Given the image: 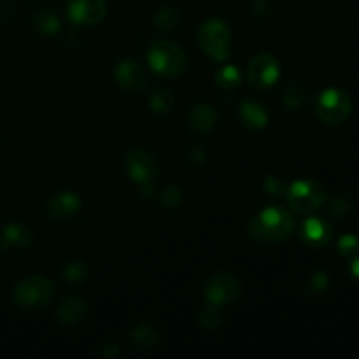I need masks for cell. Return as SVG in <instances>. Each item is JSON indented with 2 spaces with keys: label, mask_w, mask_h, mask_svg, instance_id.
<instances>
[{
  "label": "cell",
  "mask_w": 359,
  "mask_h": 359,
  "mask_svg": "<svg viewBox=\"0 0 359 359\" xmlns=\"http://www.w3.org/2000/svg\"><path fill=\"white\" fill-rule=\"evenodd\" d=\"M328 287V276L325 272H319L312 277V290L323 291Z\"/></svg>",
  "instance_id": "f1b7e54d"
},
{
  "label": "cell",
  "mask_w": 359,
  "mask_h": 359,
  "mask_svg": "<svg viewBox=\"0 0 359 359\" xmlns=\"http://www.w3.org/2000/svg\"><path fill=\"white\" fill-rule=\"evenodd\" d=\"M88 316V304L81 297H70L62 302L58 309V318L63 325H77Z\"/></svg>",
  "instance_id": "9a60e30c"
},
{
  "label": "cell",
  "mask_w": 359,
  "mask_h": 359,
  "mask_svg": "<svg viewBox=\"0 0 359 359\" xmlns=\"http://www.w3.org/2000/svg\"><path fill=\"white\" fill-rule=\"evenodd\" d=\"M349 270H351V276H353L354 279H359V256H358V258H354L353 262H351Z\"/></svg>",
  "instance_id": "f546056e"
},
{
  "label": "cell",
  "mask_w": 359,
  "mask_h": 359,
  "mask_svg": "<svg viewBox=\"0 0 359 359\" xmlns=\"http://www.w3.org/2000/svg\"><path fill=\"white\" fill-rule=\"evenodd\" d=\"M351 112H353V102L349 95L339 88L325 90L316 102V114L330 126L344 125L349 119Z\"/></svg>",
  "instance_id": "277c9868"
},
{
  "label": "cell",
  "mask_w": 359,
  "mask_h": 359,
  "mask_svg": "<svg viewBox=\"0 0 359 359\" xmlns=\"http://www.w3.org/2000/svg\"><path fill=\"white\" fill-rule=\"evenodd\" d=\"M241 121L245 128L259 130L266 125V121H269V114H266V111L259 104L245 102L241 107Z\"/></svg>",
  "instance_id": "ac0fdd59"
},
{
  "label": "cell",
  "mask_w": 359,
  "mask_h": 359,
  "mask_svg": "<svg viewBox=\"0 0 359 359\" xmlns=\"http://www.w3.org/2000/svg\"><path fill=\"white\" fill-rule=\"evenodd\" d=\"M326 198H328L326 186L318 181H312V179L293 182L291 188L287 189V203L291 205V209L300 214H309L321 209Z\"/></svg>",
  "instance_id": "8992f818"
},
{
  "label": "cell",
  "mask_w": 359,
  "mask_h": 359,
  "mask_svg": "<svg viewBox=\"0 0 359 359\" xmlns=\"http://www.w3.org/2000/svg\"><path fill=\"white\" fill-rule=\"evenodd\" d=\"M189 128L198 135H205L216 125V111L207 104H198L189 111Z\"/></svg>",
  "instance_id": "5bb4252c"
},
{
  "label": "cell",
  "mask_w": 359,
  "mask_h": 359,
  "mask_svg": "<svg viewBox=\"0 0 359 359\" xmlns=\"http://www.w3.org/2000/svg\"><path fill=\"white\" fill-rule=\"evenodd\" d=\"M198 323L207 330H216L221 325V316L217 314L214 309H207V311L200 312Z\"/></svg>",
  "instance_id": "d4e9b609"
},
{
  "label": "cell",
  "mask_w": 359,
  "mask_h": 359,
  "mask_svg": "<svg viewBox=\"0 0 359 359\" xmlns=\"http://www.w3.org/2000/svg\"><path fill=\"white\" fill-rule=\"evenodd\" d=\"M130 342L137 349L149 351L160 344V332H158L156 326L140 323V325L133 326L132 332H130Z\"/></svg>",
  "instance_id": "2e32d148"
},
{
  "label": "cell",
  "mask_w": 359,
  "mask_h": 359,
  "mask_svg": "<svg viewBox=\"0 0 359 359\" xmlns=\"http://www.w3.org/2000/svg\"><path fill=\"white\" fill-rule=\"evenodd\" d=\"M175 104V98L170 91L167 90H158L151 95L149 105L153 111L156 112H168Z\"/></svg>",
  "instance_id": "44dd1931"
},
{
  "label": "cell",
  "mask_w": 359,
  "mask_h": 359,
  "mask_svg": "<svg viewBox=\"0 0 359 359\" xmlns=\"http://www.w3.org/2000/svg\"><path fill=\"white\" fill-rule=\"evenodd\" d=\"M351 210H353V207H351V202L346 198V196H337L335 200H333V205H332V212L335 214V216H347V214H351Z\"/></svg>",
  "instance_id": "83f0119b"
},
{
  "label": "cell",
  "mask_w": 359,
  "mask_h": 359,
  "mask_svg": "<svg viewBox=\"0 0 359 359\" xmlns=\"http://www.w3.org/2000/svg\"><path fill=\"white\" fill-rule=\"evenodd\" d=\"M32 23H34L35 30H39L41 34H55L60 28L58 18L53 13H49V11H39V13H35Z\"/></svg>",
  "instance_id": "ffe728a7"
},
{
  "label": "cell",
  "mask_w": 359,
  "mask_h": 359,
  "mask_svg": "<svg viewBox=\"0 0 359 359\" xmlns=\"http://www.w3.org/2000/svg\"><path fill=\"white\" fill-rule=\"evenodd\" d=\"M32 241H34V231H32V228H28L27 224L13 223L7 224V226L4 228L2 244L6 245V248L23 249L28 248Z\"/></svg>",
  "instance_id": "e0dca14e"
},
{
  "label": "cell",
  "mask_w": 359,
  "mask_h": 359,
  "mask_svg": "<svg viewBox=\"0 0 359 359\" xmlns=\"http://www.w3.org/2000/svg\"><path fill=\"white\" fill-rule=\"evenodd\" d=\"M217 84L224 90H233L241 84V72H238L237 67L226 65L217 72Z\"/></svg>",
  "instance_id": "7402d4cb"
},
{
  "label": "cell",
  "mask_w": 359,
  "mask_h": 359,
  "mask_svg": "<svg viewBox=\"0 0 359 359\" xmlns=\"http://www.w3.org/2000/svg\"><path fill=\"white\" fill-rule=\"evenodd\" d=\"M62 273H63V279L69 280V283H81V280L86 279L90 270H88V266L84 265V263L72 262L63 269Z\"/></svg>",
  "instance_id": "603a6c76"
},
{
  "label": "cell",
  "mask_w": 359,
  "mask_h": 359,
  "mask_svg": "<svg viewBox=\"0 0 359 359\" xmlns=\"http://www.w3.org/2000/svg\"><path fill=\"white\" fill-rule=\"evenodd\" d=\"M279 62L270 53H259L249 62L245 79L255 90H266L279 79Z\"/></svg>",
  "instance_id": "52a82bcc"
},
{
  "label": "cell",
  "mask_w": 359,
  "mask_h": 359,
  "mask_svg": "<svg viewBox=\"0 0 359 359\" xmlns=\"http://www.w3.org/2000/svg\"><path fill=\"white\" fill-rule=\"evenodd\" d=\"M359 249V238L354 235H344L339 241V255H342L344 258H349V256L356 255Z\"/></svg>",
  "instance_id": "cb8c5ba5"
},
{
  "label": "cell",
  "mask_w": 359,
  "mask_h": 359,
  "mask_svg": "<svg viewBox=\"0 0 359 359\" xmlns=\"http://www.w3.org/2000/svg\"><path fill=\"white\" fill-rule=\"evenodd\" d=\"M358 238H359V237H358Z\"/></svg>",
  "instance_id": "4dcf8cb0"
},
{
  "label": "cell",
  "mask_w": 359,
  "mask_h": 359,
  "mask_svg": "<svg viewBox=\"0 0 359 359\" xmlns=\"http://www.w3.org/2000/svg\"><path fill=\"white\" fill-rule=\"evenodd\" d=\"M67 14L72 23L91 27L102 23L107 16V4L105 0H70Z\"/></svg>",
  "instance_id": "9c48e42d"
},
{
  "label": "cell",
  "mask_w": 359,
  "mask_h": 359,
  "mask_svg": "<svg viewBox=\"0 0 359 359\" xmlns=\"http://www.w3.org/2000/svg\"><path fill=\"white\" fill-rule=\"evenodd\" d=\"M55 294L53 283L44 276H32L14 286L13 300L18 307L41 309L51 302Z\"/></svg>",
  "instance_id": "5b68a950"
},
{
  "label": "cell",
  "mask_w": 359,
  "mask_h": 359,
  "mask_svg": "<svg viewBox=\"0 0 359 359\" xmlns=\"http://www.w3.org/2000/svg\"><path fill=\"white\" fill-rule=\"evenodd\" d=\"M238 293H241V283L230 273L214 276L205 287V298L212 307L231 304L238 297Z\"/></svg>",
  "instance_id": "ba28073f"
},
{
  "label": "cell",
  "mask_w": 359,
  "mask_h": 359,
  "mask_svg": "<svg viewBox=\"0 0 359 359\" xmlns=\"http://www.w3.org/2000/svg\"><path fill=\"white\" fill-rule=\"evenodd\" d=\"M126 170L139 184H147L158 175V163L153 154L146 149H132L126 154Z\"/></svg>",
  "instance_id": "30bf717a"
},
{
  "label": "cell",
  "mask_w": 359,
  "mask_h": 359,
  "mask_svg": "<svg viewBox=\"0 0 359 359\" xmlns=\"http://www.w3.org/2000/svg\"><path fill=\"white\" fill-rule=\"evenodd\" d=\"M181 23V14L174 9V7H161L156 14H154L153 25L154 28L161 32L175 30Z\"/></svg>",
  "instance_id": "d6986e66"
},
{
  "label": "cell",
  "mask_w": 359,
  "mask_h": 359,
  "mask_svg": "<svg viewBox=\"0 0 359 359\" xmlns=\"http://www.w3.org/2000/svg\"><path fill=\"white\" fill-rule=\"evenodd\" d=\"M147 62L151 69L163 77H179L188 67V56L170 41H156L149 48Z\"/></svg>",
  "instance_id": "7a4b0ae2"
},
{
  "label": "cell",
  "mask_w": 359,
  "mask_h": 359,
  "mask_svg": "<svg viewBox=\"0 0 359 359\" xmlns=\"http://www.w3.org/2000/svg\"><path fill=\"white\" fill-rule=\"evenodd\" d=\"M305 102V93L300 88H290L286 93V104L293 109H300Z\"/></svg>",
  "instance_id": "4316f807"
},
{
  "label": "cell",
  "mask_w": 359,
  "mask_h": 359,
  "mask_svg": "<svg viewBox=\"0 0 359 359\" xmlns=\"http://www.w3.org/2000/svg\"><path fill=\"white\" fill-rule=\"evenodd\" d=\"M116 81L123 90L135 93V91L142 90L144 84H146V72L137 62L126 60L116 67Z\"/></svg>",
  "instance_id": "8fae6325"
},
{
  "label": "cell",
  "mask_w": 359,
  "mask_h": 359,
  "mask_svg": "<svg viewBox=\"0 0 359 359\" xmlns=\"http://www.w3.org/2000/svg\"><path fill=\"white\" fill-rule=\"evenodd\" d=\"M294 230V219L287 210L276 209V207H269V209L262 210L256 214L249 223L248 231L255 241L258 242H283L293 233Z\"/></svg>",
  "instance_id": "6da1fadb"
},
{
  "label": "cell",
  "mask_w": 359,
  "mask_h": 359,
  "mask_svg": "<svg viewBox=\"0 0 359 359\" xmlns=\"http://www.w3.org/2000/svg\"><path fill=\"white\" fill-rule=\"evenodd\" d=\"M302 238L311 248H325L332 238V226L325 219L311 217L302 226Z\"/></svg>",
  "instance_id": "7c38bea8"
},
{
  "label": "cell",
  "mask_w": 359,
  "mask_h": 359,
  "mask_svg": "<svg viewBox=\"0 0 359 359\" xmlns=\"http://www.w3.org/2000/svg\"><path fill=\"white\" fill-rule=\"evenodd\" d=\"M181 202V193L174 186H167V188L161 189V203H165L167 207H175Z\"/></svg>",
  "instance_id": "484cf974"
},
{
  "label": "cell",
  "mask_w": 359,
  "mask_h": 359,
  "mask_svg": "<svg viewBox=\"0 0 359 359\" xmlns=\"http://www.w3.org/2000/svg\"><path fill=\"white\" fill-rule=\"evenodd\" d=\"M202 51L214 62H224L231 55V30L224 21L207 20L196 35Z\"/></svg>",
  "instance_id": "3957f363"
},
{
  "label": "cell",
  "mask_w": 359,
  "mask_h": 359,
  "mask_svg": "<svg viewBox=\"0 0 359 359\" xmlns=\"http://www.w3.org/2000/svg\"><path fill=\"white\" fill-rule=\"evenodd\" d=\"M79 209H81L79 196L74 195V193L70 191L56 193L48 203L49 216L56 217V219H69V217H72Z\"/></svg>",
  "instance_id": "4fadbf2b"
}]
</instances>
